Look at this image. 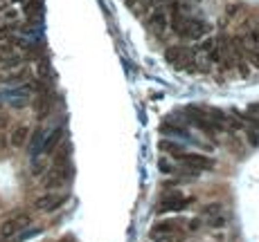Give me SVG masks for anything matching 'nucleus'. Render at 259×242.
<instances>
[{"label": "nucleus", "instance_id": "obj_3", "mask_svg": "<svg viewBox=\"0 0 259 242\" xmlns=\"http://www.w3.org/2000/svg\"><path fill=\"white\" fill-rule=\"evenodd\" d=\"M30 222H32V218L27 213H16V215H12L9 220H5V222H2L0 233H2V238H5V240H12V238L18 236L25 226H30Z\"/></svg>", "mask_w": 259, "mask_h": 242}, {"label": "nucleus", "instance_id": "obj_17", "mask_svg": "<svg viewBox=\"0 0 259 242\" xmlns=\"http://www.w3.org/2000/svg\"><path fill=\"white\" fill-rule=\"evenodd\" d=\"M5 7H7V2L5 0H0V9H5Z\"/></svg>", "mask_w": 259, "mask_h": 242}, {"label": "nucleus", "instance_id": "obj_15", "mask_svg": "<svg viewBox=\"0 0 259 242\" xmlns=\"http://www.w3.org/2000/svg\"><path fill=\"white\" fill-rule=\"evenodd\" d=\"M9 56H12V47H9V45H5V43H2V45H0V65L5 63V61H7V58H9Z\"/></svg>", "mask_w": 259, "mask_h": 242}, {"label": "nucleus", "instance_id": "obj_4", "mask_svg": "<svg viewBox=\"0 0 259 242\" xmlns=\"http://www.w3.org/2000/svg\"><path fill=\"white\" fill-rule=\"evenodd\" d=\"M194 202V197H185L180 193H167L162 195V204L158 207L160 213H169V211H183Z\"/></svg>", "mask_w": 259, "mask_h": 242}, {"label": "nucleus", "instance_id": "obj_13", "mask_svg": "<svg viewBox=\"0 0 259 242\" xmlns=\"http://www.w3.org/2000/svg\"><path fill=\"white\" fill-rule=\"evenodd\" d=\"M160 148H162V150H167V153H171V155H178L183 146H180V144H176V141H167V139H162V141H160Z\"/></svg>", "mask_w": 259, "mask_h": 242}, {"label": "nucleus", "instance_id": "obj_11", "mask_svg": "<svg viewBox=\"0 0 259 242\" xmlns=\"http://www.w3.org/2000/svg\"><path fill=\"white\" fill-rule=\"evenodd\" d=\"M63 177H65L63 171H61V168H54L50 175H45V179H43V186H45V189H57V186L63 184Z\"/></svg>", "mask_w": 259, "mask_h": 242}, {"label": "nucleus", "instance_id": "obj_1", "mask_svg": "<svg viewBox=\"0 0 259 242\" xmlns=\"http://www.w3.org/2000/svg\"><path fill=\"white\" fill-rule=\"evenodd\" d=\"M165 56H167V61H169V65H174V68L194 69V61H196V56H199V52L189 45H174L165 52Z\"/></svg>", "mask_w": 259, "mask_h": 242}, {"label": "nucleus", "instance_id": "obj_8", "mask_svg": "<svg viewBox=\"0 0 259 242\" xmlns=\"http://www.w3.org/2000/svg\"><path fill=\"white\" fill-rule=\"evenodd\" d=\"M149 27L156 32V34H162L167 27H169V16L162 9H156V12L149 16Z\"/></svg>", "mask_w": 259, "mask_h": 242}, {"label": "nucleus", "instance_id": "obj_16", "mask_svg": "<svg viewBox=\"0 0 259 242\" xmlns=\"http://www.w3.org/2000/svg\"><path fill=\"white\" fill-rule=\"evenodd\" d=\"M207 225H210V226H214V229H219V226H225V218H223V215L210 218V220H207Z\"/></svg>", "mask_w": 259, "mask_h": 242}, {"label": "nucleus", "instance_id": "obj_9", "mask_svg": "<svg viewBox=\"0 0 259 242\" xmlns=\"http://www.w3.org/2000/svg\"><path fill=\"white\" fill-rule=\"evenodd\" d=\"M27 137H30V128L27 126H16L9 133V144L14 146V148H23L25 141H27Z\"/></svg>", "mask_w": 259, "mask_h": 242}, {"label": "nucleus", "instance_id": "obj_10", "mask_svg": "<svg viewBox=\"0 0 259 242\" xmlns=\"http://www.w3.org/2000/svg\"><path fill=\"white\" fill-rule=\"evenodd\" d=\"M50 110H52V97L47 92H43L41 97H39V101H36V115L43 119V117L50 115Z\"/></svg>", "mask_w": 259, "mask_h": 242}, {"label": "nucleus", "instance_id": "obj_7", "mask_svg": "<svg viewBox=\"0 0 259 242\" xmlns=\"http://www.w3.org/2000/svg\"><path fill=\"white\" fill-rule=\"evenodd\" d=\"M61 137H63V128H54L50 135H45L41 141V153H45V155L54 153L57 146H59V141H61Z\"/></svg>", "mask_w": 259, "mask_h": 242}, {"label": "nucleus", "instance_id": "obj_6", "mask_svg": "<svg viewBox=\"0 0 259 242\" xmlns=\"http://www.w3.org/2000/svg\"><path fill=\"white\" fill-rule=\"evenodd\" d=\"M63 202H65L63 195L47 193V195H41L39 200H36V208H39V211H45V213H50V211H57V208H59Z\"/></svg>", "mask_w": 259, "mask_h": 242}, {"label": "nucleus", "instance_id": "obj_2", "mask_svg": "<svg viewBox=\"0 0 259 242\" xmlns=\"http://www.w3.org/2000/svg\"><path fill=\"white\" fill-rule=\"evenodd\" d=\"M178 161H183L185 166H189L192 171H212L214 168V159L207 155H200V153H178L174 155Z\"/></svg>", "mask_w": 259, "mask_h": 242}, {"label": "nucleus", "instance_id": "obj_5", "mask_svg": "<svg viewBox=\"0 0 259 242\" xmlns=\"http://www.w3.org/2000/svg\"><path fill=\"white\" fill-rule=\"evenodd\" d=\"M183 231V225L178 220H160L158 225H153L151 229V238L153 240H165L171 233H180Z\"/></svg>", "mask_w": 259, "mask_h": 242}, {"label": "nucleus", "instance_id": "obj_12", "mask_svg": "<svg viewBox=\"0 0 259 242\" xmlns=\"http://www.w3.org/2000/svg\"><path fill=\"white\" fill-rule=\"evenodd\" d=\"M43 12V2L41 0H30L27 5H25V16L27 18H39Z\"/></svg>", "mask_w": 259, "mask_h": 242}, {"label": "nucleus", "instance_id": "obj_14", "mask_svg": "<svg viewBox=\"0 0 259 242\" xmlns=\"http://www.w3.org/2000/svg\"><path fill=\"white\" fill-rule=\"evenodd\" d=\"M0 40H16V38H14V27H12V25L0 27Z\"/></svg>", "mask_w": 259, "mask_h": 242}]
</instances>
